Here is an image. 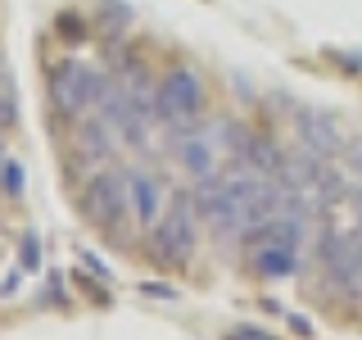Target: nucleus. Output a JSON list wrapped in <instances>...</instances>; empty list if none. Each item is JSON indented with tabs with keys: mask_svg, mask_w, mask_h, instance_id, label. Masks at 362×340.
Here are the masks:
<instances>
[{
	"mask_svg": "<svg viewBox=\"0 0 362 340\" xmlns=\"http://www.w3.org/2000/svg\"><path fill=\"white\" fill-rule=\"evenodd\" d=\"M141 295L145 300H177V290L163 286V281H141Z\"/></svg>",
	"mask_w": 362,
	"mask_h": 340,
	"instance_id": "2eb2a0df",
	"label": "nucleus"
},
{
	"mask_svg": "<svg viewBox=\"0 0 362 340\" xmlns=\"http://www.w3.org/2000/svg\"><path fill=\"white\" fill-rule=\"evenodd\" d=\"M245 136L231 118H218V123H199L195 132H186V136H177V164L186 168L190 177H213L218 173V159L222 154H231V159H240V145H245Z\"/></svg>",
	"mask_w": 362,
	"mask_h": 340,
	"instance_id": "f257e3e1",
	"label": "nucleus"
},
{
	"mask_svg": "<svg viewBox=\"0 0 362 340\" xmlns=\"http://www.w3.org/2000/svg\"><path fill=\"white\" fill-rule=\"evenodd\" d=\"M199 109H204V86L190 68H173V73L158 82L154 91V113L158 123H168L177 136L195 132L199 128Z\"/></svg>",
	"mask_w": 362,
	"mask_h": 340,
	"instance_id": "7ed1b4c3",
	"label": "nucleus"
},
{
	"mask_svg": "<svg viewBox=\"0 0 362 340\" xmlns=\"http://www.w3.org/2000/svg\"><path fill=\"white\" fill-rule=\"evenodd\" d=\"M226 340H272V336H267V332H254V327H235Z\"/></svg>",
	"mask_w": 362,
	"mask_h": 340,
	"instance_id": "f3484780",
	"label": "nucleus"
},
{
	"mask_svg": "<svg viewBox=\"0 0 362 340\" xmlns=\"http://www.w3.org/2000/svg\"><path fill=\"white\" fill-rule=\"evenodd\" d=\"M0 181H5V196H9V200L23 196V168L14 164V159H5V168H0Z\"/></svg>",
	"mask_w": 362,
	"mask_h": 340,
	"instance_id": "ddd939ff",
	"label": "nucleus"
},
{
	"mask_svg": "<svg viewBox=\"0 0 362 340\" xmlns=\"http://www.w3.org/2000/svg\"><path fill=\"white\" fill-rule=\"evenodd\" d=\"M100 86H105V73H95V68L77 60H64L50 73V105L64 118H86V109L100 105Z\"/></svg>",
	"mask_w": 362,
	"mask_h": 340,
	"instance_id": "39448f33",
	"label": "nucleus"
},
{
	"mask_svg": "<svg viewBox=\"0 0 362 340\" xmlns=\"http://www.w3.org/2000/svg\"><path fill=\"white\" fill-rule=\"evenodd\" d=\"M249 264H254V272H263V277H290V272L299 268V259H294V249H286V245H254Z\"/></svg>",
	"mask_w": 362,
	"mask_h": 340,
	"instance_id": "9b49d317",
	"label": "nucleus"
},
{
	"mask_svg": "<svg viewBox=\"0 0 362 340\" xmlns=\"http://www.w3.org/2000/svg\"><path fill=\"white\" fill-rule=\"evenodd\" d=\"M5 159H9V154H5V141H0V168H5Z\"/></svg>",
	"mask_w": 362,
	"mask_h": 340,
	"instance_id": "aec40b11",
	"label": "nucleus"
},
{
	"mask_svg": "<svg viewBox=\"0 0 362 340\" xmlns=\"http://www.w3.org/2000/svg\"><path fill=\"white\" fill-rule=\"evenodd\" d=\"M82 213L100 232H113V236H127V222L136 218L132 209V186L122 173H95L86 181V196H82Z\"/></svg>",
	"mask_w": 362,
	"mask_h": 340,
	"instance_id": "f03ea898",
	"label": "nucleus"
},
{
	"mask_svg": "<svg viewBox=\"0 0 362 340\" xmlns=\"http://www.w3.org/2000/svg\"><path fill=\"white\" fill-rule=\"evenodd\" d=\"M41 268V245L37 236H23V254H18V272H37Z\"/></svg>",
	"mask_w": 362,
	"mask_h": 340,
	"instance_id": "4468645a",
	"label": "nucleus"
},
{
	"mask_svg": "<svg viewBox=\"0 0 362 340\" xmlns=\"http://www.w3.org/2000/svg\"><path fill=\"white\" fill-rule=\"evenodd\" d=\"M317 254H322V268L331 277V286L339 295H349V300H358L362 295V236L358 232H326Z\"/></svg>",
	"mask_w": 362,
	"mask_h": 340,
	"instance_id": "423d86ee",
	"label": "nucleus"
},
{
	"mask_svg": "<svg viewBox=\"0 0 362 340\" xmlns=\"http://www.w3.org/2000/svg\"><path fill=\"white\" fill-rule=\"evenodd\" d=\"M14 123H18V96H14V86H9L5 64H0V128H14Z\"/></svg>",
	"mask_w": 362,
	"mask_h": 340,
	"instance_id": "f8f14e48",
	"label": "nucleus"
},
{
	"mask_svg": "<svg viewBox=\"0 0 362 340\" xmlns=\"http://www.w3.org/2000/svg\"><path fill=\"white\" fill-rule=\"evenodd\" d=\"M235 164H245L249 173H258V177H281V168H286V150H281L267 132H254V136H245Z\"/></svg>",
	"mask_w": 362,
	"mask_h": 340,
	"instance_id": "0eeeda50",
	"label": "nucleus"
},
{
	"mask_svg": "<svg viewBox=\"0 0 362 340\" xmlns=\"http://www.w3.org/2000/svg\"><path fill=\"white\" fill-rule=\"evenodd\" d=\"M127 186H132V209H136V222L150 232V227L163 218V186L150 177V173H132L127 177Z\"/></svg>",
	"mask_w": 362,
	"mask_h": 340,
	"instance_id": "6e6552de",
	"label": "nucleus"
},
{
	"mask_svg": "<svg viewBox=\"0 0 362 340\" xmlns=\"http://www.w3.org/2000/svg\"><path fill=\"white\" fill-rule=\"evenodd\" d=\"M59 32H64V37H82V18H64Z\"/></svg>",
	"mask_w": 362,
	"mask_h": 340,
	"instance_id": "a211bd4d",
	"label": "nucleus"
},
{
	"mask_svg": "<svg viewBox=\"0 0 362 340\" xmlns=\"http://www.w3.org/2000/svg\"><path fill=\"white\" fill-rule=\"evenodd\" d=\"M195 196H173V204H168V213L150 227V249L163 264H186L190 249H195Z\"/></svg>",
	"mask_w": 362,
	"mask_h": 340,
	"instance_id": "20e7f679",
	"label": "nucleus"
},
{
	"mask_svg": "<svg viewBox=\"0 0 362 340\" xmlns=\"http://www.w3.org/2000/svg\"><path fill=\"white\" fill-rule=\"evenodd\" d=\"M344 154H349V168L362 173V141H344Z\"/></svg>",
	"mask_w": 362,
	"mask_h": 340,
	"instance_id": "dca6fc26",
	"label": "nucleus"
},
{
	"mask_svg": "<svg viewBox=\"0 0 362 340\" xmlns=\"http://www.w3.org/2000/svg\"><path fill=\"white\" fill-rule=\"evenodd\" d=\"M299 136H303V145L317 150L322 159H331V154L344 150V141H339V132L331 128V118H317V113H303V118H299Z\"/></svg>",
	"mask_w": 362,
	"mask_h": 340,
	"instance_id": "9d476101",
	"label": "nucleus"
},
{
	"mask_svg": "<svg viewBox=\"0 0 362 340\" xmlns=\"http://www.w3.org/2000/svg\"><path fill=\"white\" fill-rule=\"evenodd\" d=\"M82 259H86V264H90V272H100V277H109V268L100 264V254H82Z\"/></svg>",
	"mask_w": 362,
	"mask_h": 340,
	"instance_id": "6ab92c4d",
	"label": "nucleus"
},
{
	"mask_svg": "<svg viewBox=\"0 0 362 340\" xmlns=\"http://www.w3.org/2000/svg\"><path fill=\"white\" fill-rule=\"evenodd\" d=\"M113 141H118V132H113L105 118H82L77 123V154H82L86 164H105L113 154Z\"/></svg>",
	"mask_w": 362,
	"mask_h": 340,
	"instance_id": "1a4fd4ad",
	"label": "nucleus"
}]
</instances>
